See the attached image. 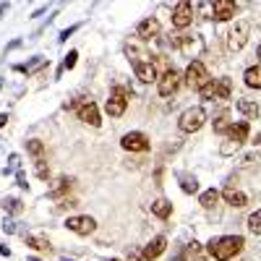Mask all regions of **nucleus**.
Listing matches in <instances>:
<instances>
[{
  "mask_svg": "<svg viewBox=\"0 0 261 261\" xmlns=\"http://www.w3.org/2000/svg\"><path fill=\"white\" fill-rule=\"evenodd\" d=\"M125 261H144V258H141V251H130Z\"/></svg>",
  "mask_w": 261,
  "mask_h": 261,
  "instance_id": "obj_39",
  "label": "nucleus"
},
{
  "mask_svg": "<svg viewBox=\"0 0 261 261\" xmlns=\"http://www.w3.org/2000/svg\"><path fill=\"white\" fill-rule=\"evenodd\" d=\"M172 47L180 50L186 58H199L204 53V39L196 37V34H175V39H172Z\"/></svg>",
  "mask_w": 261,
  "mask_h": 261,
  "instance_id": "obj_5",
  "label": "nucleus"
},
{
  "mask_svg": "<svg viewBox=\"0 0 261 261\" xmlns=\"http://www.w3.org/2000/svg\"><path fill=\"white\" fill-rule=\"evenodd\" d=\"M79 29H81V24H73V27H68V29H63V32H60V37H58V42H60V45H63V42L68 39L71 34H76Z\"/></svg>",
  "mask_w": 261,
  "mask_h": 261,
  "instance_id": "obj_35",
  "label": "nucleus"
},
{
  "mask_svg": "<svg viewBox=\"0 0 261 261\" xmlns=\"http://www.w3.org/2000/svg\"><path fill=\"white\" fill-rule=\"evenodd\" d=\"M251 144H256V146H258V144H261V134H258V136H256V139H253Z\"/></svg>",
  "mask_w": 261,
  "mask_h": 261,
  "instance_id": "obj_44",
  "label": "nucleus"
},
{
  "mask_svg": "<svg viewBox=\"0 0 261 261\" xmlns=\"http://www.w3.org/2000/svg\"><path fill=\"white\" fill-rule=\"evenodd\" d=\"M3 209H6L8 214H21V212H24V201H21V199H13V196H8V199L3 201Z\"/></svg>",
  "mask_w": 261,
  "mask_h": 261,
  "instance_id": "obj_30",
  "label": "nucleus"
},
{
  "mask_svg": "<svg viewBox=\"0 0 261 261\" xmlns=\"http://www.w3.org/2000/svg\"><path fill=\"white\" fill-rule=\"evenodd\" d=\"M34 165H37V167H34V170H37V178L47 180V178H50V167H47V160H42V162H34Z\"/></svg>",
  "mask_w": 261,
  "mask_h": 261,
  "instance_id": "obj_33",
  "label": "nucleus"
},
{
  "mask_svg": "<svg viewBox=\"0 0 261 261\" xmlns=\"http://www.w3.org/2000/svg\"><path fill=\"white\" fill-rule=\"evenodd\" d=\"M76 115H79V120H81V123L92 125V128H99V125H102L99 107H97V102H92V99H84V102L76 107Z\"/></svg>",
  "mask_w": 261,
  "mask_h": 261,
  "instance_id": "obj_9",
  "label": "nucleus"
},
{
  "mask_svg": "<svg viewBox=\"0 0 261 261\" xmlns=\"http://www.w3.org/2000/svg\"><path fill=\"white\" fill-rule=\"evenodd\" d=\"M206 123V110L204 107H188L183 110V115L178 118V128L183 134H196V130H201Z\"/></svg>",
  "mask_w": 261,
  "mask_h": 261,
  "instance_id": "obj_3",
  "label": "nucleus"
},
{
  "mask_svg": "<svg viewBox=\"0 0 261 261\" xmlns=\"http://www.w3.org/2000/svg\"><path fill=\"white\" fill-rule=\"evenodd\" d=\"M160 32H162V24H160L154 16H149V18H144V21H139V24H136V37L144 39V42L157 39Z\"/></svg>",
  "mask_w": 261,
  "mask_h": 261,
  "instance_id": "obj_12",
  "label": "nucleus"
},
{
  "mask_svg": "<svg viewBox=\"0 0 261 261\" xmlns=\"http://www.w3.org/2000/svg\"><path fill=\"white\" fill-rule=\"evenodd\" d=\"M258 65H261V45H258Z\"/></svg>",
  "mask_w": 261,
  "mask_h": 261,
  "instance_id": "obj_47",
  "label": "nucleus"
},
{
  "mask_svg": "<svg viewBox=\"0 0 261 261\" xmlns=\"http://www.w3.org/2000/svg\"><path fill=\"white\" fill-rule=\"evenodd\" d=\"M253 162H256V157H253V154H246V157H241V165H246V167H248V165H253Z\"/></svg>",
  "mask_w": 261,
  "mask_h": 261,
  "instance_id": "obj_40",
  "label": "nucleus"
},
{
  "mask_svg": "<svg viewBox=\"0 0 261 261\" xmlns=\"http://www.w3.org/2000/svg\"><path fill=\"white\" fill-rule=\"evenodd\" d=\"M243 84L248 89H261V65H248L246 73H243Z\"/></svg>",
  "mask_w": 261,
  "mask_h": 261,
  "instance_id": "obj_23",
  "label": "nucleus"
},
{
  "mask_svg": "<svg viewBox=\"0 0 261 261\" xmlns=\"http://www.w3.org/2000/svg\"><path fill=\"white\" fill-rule=\"evenodd\" d=\"M199 94H201V99H214V79H212V81H206V84L201 86Z\"/></svg>",
  "mask_w": 261,
  "mask_h": 261,
  "instance_id": "obj_34",
  "label": "nucleus"
},
{
  "mask_svg": "<svg viewBox=\"0 0 261 261\" xmlns=\"http://www.w3.org/2000/svg\"><path fill=\"white\" fill-rule=\"evenodd\" d=\"M220 199H225V201H227L230 206H235V209H241V206L248 204V196H246L243 191L232 188V186H225V191L220 193Z\"/></svg>",
  "mask_w": 261,
  "mask_h": 261,
  "instance_id": "obj_18",
  "label": "nucleus"
},
{
  "mask_svg": "<svg viewBox=\"0 0 261 261\" xmlns=\"http://www.w3.org/2000/svg\"><path fill=\"white\" fill-rule=\"evenodd\" d=\"M134 73H136V79H139L141 84H151V81L160 79V76H157V65L151 63V58H149V60L134 63Z\"/></svg>",
  "mask_w": 261,
  "mask_h": 261,
  "instance_id": "obj_14",
  "label": "nucleus"
},
{
  "mask_svg": "<svg viewBox=\"0 0 261 261\" xmlns=\"http://www.w3.org/2000/svg\"><path fill=\"white\" fill-rule=\"evenodd\" d=\"M60 261H73V258H68V256H63V258H60Z\"/></svg>",
  "mask_w": 261,
  "mask_h": 261,
  "instance_id": "obj_48",
  "label": "nucleus"
},
{
  "mask_svg": "<svg viewBox=\"0 0 261 261\" xmlns=\"http://www.w3.org/2000/svg\"><path fill=\"white\" fill-rule=\"evenodd\" d=\"M183 79H186V84L191 86V89H196V92H199L206 81H212V76H209V71H206V65H204L201 60H191Z\"/></svg>",
  "mask_w": 261,
  "mask_h": 261,
  "instance_id": "obj_6",
  "label": "nucleus"
},
{
  "mask_svg": "<svg viewBox=\"0 0 261 261\" xmlns=\"http://www.w3.org/2000/svg\"><path fill=\"white\" fill-rule=\"evenodd\" d=\"M180 84H183V76L175 71V68H167L160 79H157V89L162 97H172L178 89H180Z\"/></svg>",
  "mask_w": 261,
  "mask_h": 261,
  "instance_id": "obj_7",
  "label": "nucleus"
},
{
  "mask_svg": "<svg viewBox=\"0 0 261 261\" xmlns=\"http://www.w3.org/2000/svg\"><path fill=\"white\" fill-rule=\"evenodd\" d=\"M151 214H154L157 220H170L172 217V201H167V199L151 201Z\"/></svg>",
  "mask_w": 261,
  "mask_h": 261,
  "instance_id": "obj_25",
  "label": "nucleus"
},
{
  "mask_svg": "<svg viewBox=\"0 0 261 261\" xmlns=\"http://www.w3.org/2000/svg\"><path fill=\"white\" fill-rule=\"evenodd\" d=\"M235 3L232 0H212V18L214 21H230L235 16Z\"/></svg>",
  "mask_w": 261,
  "mask_h": 261,
  "instance_id": "obj_15",
  "label": "nucleus"
},
{
  "mask_svg": "<svg viewBox=\"0 0 261 261\" xmlns=\"http://www.w3.org/2000/svg\"><path fill=\"white\" fill-rule=\"evenodd\" d=\"M165 248H167V238L165 235H154L151 241L141 248V258L144 261H154V258H160L162 253H165Z\"/></svg>",
  "mask_w": 261,
  "mask_h": 261,
  "instance_id": "obj_13",
  "label": "nucleus"
},
{
  "mask_svg": "<svg viewBox=\"0 0 261 261\" xmlns=\"http://www.w3.org/2000/svg\"><path fill=\"white\" fill-rule=\"evenodd\" d=\"M217 201H220V191H217V188H206V191L199 196V204H201L204 209H214Z\"/></svg>",
  "mask_w": 261,
  "mask_h": 261,
  "instance_id": "obj_26",
  "label": "nucleus"
},
{
  "mask_svg": "<svg viewBox=\"0 0 261 261\" xmlns=\"http://www.w3.org/2000/svg\"><path fill=\"white\" fill-rule=\"evenodd\" d=\"M191 24H193V6L188 0H180V3H175V8H172V27L188 29Z\"/></svg>",
  "mask_w": 261,
  "mask_h": 261,
  "instance_id": "obj_11",
  "label": "nucleus"
},
{
  "mask_svg": "<svg viewBox=\"0 0 261 261\" xmlns=\"http://www.w3.org/2000/svg\"><path fill=\"white\" fill-rule=\"evenodd\" d=\"M27 261H42V258H37V256H29V258H27Z\"/></svg>",
  "mask_w": 261,
  "mask_h": 261,
  "instance_id": "obj_46",
  "label": "nucleus"
},
{
  "mask_svg": "<svg viewBox=\"0 0 261 261\" xmlns=\"http://www.w3.org/2000/svg\"><path fill=\"white\" fill-rule=\"evenodd\" d=\"M16 186H18V188H24V191H29V183H27V175H24V172H21V170L16 172Z\"/></svg>",
  "mask_w": 261,
  "mask_h": 261,
  "instance_id": "obj_37",
  "label": "nucleus"
},
{
  "mask_svg": "<svg viewBox=\"0 0 261 261\" xmlns=\"http://www.w3.org/2000/svg\"><path fill=\"white\" fill-rule=\"evenodd\" d=\"M248 37H251V24L248 21H235L232 29L227 32V50L230 53H241L248 45Z\"/></svg>",
  "mask_w": 261,
  "mask_h": 261,
  "instance_id": "obj_4",
  "label": "nucleus"
},
{
  "mask_svg": "<svg viewBox=\"0 0 261 261\" xmlns=\"http://www.w3.org/2000/svg\"><path fill=\"white\" fill-rule=\"evenodd\" d=\"M235 107H238V113L246 115L248 120H256L261 115V107L256 105V99H248V97H241V99L235 102Z\"/></svg>",
  "mask_w": 261,
  "mask_h": 261,
  "instance_id": "obj_19",
  "label": "nucleus"
},
{
  "mask_svg": "<svg viewBox=\"0 0 261 261\" xmlns=\"http://www.w3.org/2000/svg\"><path fill=\"white\" fill-rule=\"evenodd\" d=\"M24 243L37 253H47V256L53 253V246H50V241L45 235H24Z\"/></svg>",
  "mask_w": 261,
  "mask_h": 261,
  "instance_id": "obj_20",
  "label": "nucleus"
},
{
  "mask_svg": "<svg viewBox=\"0 0 261 261\" xmlns=\"http://www.w3.org/2000/svg\"><path fill=\"white\" fill-rule=\"evenodd\" d=\"M248 134H251V125L246 123V120H238V123H232L230 125V130H227V141H235V144H246L248 141Z\"/></svg>",
  "mask_w": 261,
  "mask_h": 261,
  "instance_id": "obj_16",
  "label": "nucleus"
},
{
  "mask_svg": "<svg viewBox=\"0 0 261 261\" xmlns=\"http://www.w3.org/2000/svg\"><path fill=\"white\" fill-rule=\"evenodd\" d=\"M13 170H18V154H11V157H8V167H6L3 172L8 175V172H13Z\"/></svg>",
  "mask_w": 261,
  "mask_h": 261,
  "instance_id": "obj_36",
  "label": "nucleus"
},
{
  "mask_svg": "<svg viewBox=\"0 0 261 261\" xmlns=\"http://www.w3.org/2000/svg\"><path fill=\"white\" fill-rule=\"evenodd\" d=\"M27 151L34 157V162L45 160V144H42L39 139H29V141H27Z\"/></svg>",
  "mask_w": 261,
  "mask_h": 261,
  "instance_id": "obj_27",
  "label": "nucleus"
},
{
  "mask_svg": "<svg viewBox=\"0 0 261 261\" xmlns=\"http://www.w3.org/2000/svg\"><path fill=\"white\" fill-rule=\"evenodd\" d=\"M0 253H3V256H11V248L3 243V246H0Z\"/></svg>",
  "mask_w": 261,
  "mask_h": 261,
  "instance_id": "obj_42",
  "label": "nucleus"
},
{
  "mask_svg": "<svg viewBox=\"0 0 261 261\" xmlns=\"http://www.w3.org/2000/svg\"><path fill=\"white\" fill-rule=\"evenodd\" d=\"M128 99H130L128 89H125V86H120V84H115L113 89H110V97H107V102H105V113L110 115V118H120L128 110Z\"/></svg>",
  "mask_w": 261,
  "mask_h": 261,
  "instance_id": "obj_2",
  "label": "nucleus"
},
{
  "mask_svg": "<svg viewBox=\"0 0 261 261\" xmlns=\"http://www.w3.org/2000/svg\"><path fill=\"white\" fill-rule=\"evenodd\" d=\"M50 65V60L47 58H42V55H34L29 63H18V65H13V68L18 71V73H27V76H34L37 71H42V68H47Z\"/></svg>",
  "mask_w": 261,
  "mask_h": 261,
  "instance_id": "obj_17",
  "label": "nucleus"
},
{
  "mask_svg": "<svg viewBox=\"0 0 261 261\" xmlns=\"http://www.w3.org/2000/svg\"><path fill=\"white\" fill-rule=\"evenodd\" d=\"M3 232L6 235H13L16 232V222L13 220H3Z\"/></svg>",
  "mask_w": 261,
  "mask_h": 261,
  "instance_id": "obj_38",
  "label": "nucleus"
},
{
  "mask_svg": "<svg viewBox=\"0 0 261 261\" xmlns=\"http://www.w3.org/2000/svg\"><path fill=\"white\" fill-rule=\"evenodd\" d=\"M6 123H8V115H6V113H3V115H0V128H3V125H6Z\"/></svg>",
  "mask_w": 261,
  "mask_h": 261,
  "instance_id": "obj_43",
  "label": "nucleus"
},
{
  "mask_svg": "<svg viewBox=\"0 0 261 261\" xmlns=\"http://www.w3.org/2000/svg\"><path fill=\"white\" fill-rule=\"evenodd\" d=\"M243 246H246L243 235H220V238H212V241L206 243V251L217 261H232L243 251Z\"/></svg>",
  "mask_w": 261,
  "mask_h": 261,
  "instance_id": "obj_1",
  "label": "nucleus"
},
{
  "mask_svg": "<svg viewBox=\"0 0 261 261\" xmlns=\"http://www.w3.org/2000/svg\"><path fill=\"white\" fill-rule=\"evenodd\" d=\"M107 261H120V258H107Z\"/></svg>",
  "mask_w": 261,
  "mask_h": 261,
  "instance_id": "obj_49",
  "label": "nucleus"
},
{
  "mask_svg": "<svg viewBox=\"0 0 261 261\" xmlns=\"http://www.w3.org/2000/svg\"><path fill=\"white\" fill-rule=\"evenodd\" d=\"M246 227H248V232H253V235H261V209H256V212H251V214H248Z\"/></svg>",
  "mask_w": 261,
  "mask_h": 261,
  "instance_id": "obj_29",
  "label": "nucleus"
},
{
  "mask_svg": "<svg viewBox=\"0 0 261 261\" xmlns=\"http://www.w3.org/2000/svg\"><path fill=\"white\" fill-rule=\"evenodd\" d=\"M178 183H180V191L188 196L199 193V180H196L193 172H178Z\"/></svg>",
  "mask_w": 261,
  "mask_h": 261,
  "instance_id": "obj_21",
  "label": "nucleus"
},
{
  "mask_svg": "<svg viewBox=\"0 0 261 261\" xmlns=\"http://www.w3.org/2000/svg\"><path fill=\"white\" fill-rule=\"evenodd\" d=\"M18 47H21V39H13V42H11V45L6 47V53H11V50H18Z\"/></svg>",
  "mask_w": 261,
  "mask_h": 261,
  "instance_id": "obj_41",
  "label": "nucleus"
},
{
  "mask_svg": "<svg viewBox=\"0 0 261 261\" xmlns=\"http://www.w3.org/2000/svg\"><path fill=\"white\" fill-rule=\"evenodd\" d=\"M120 146L125 149V151H149V136L146 134H141V130H128V134H123V139H120Z\"/></svg>",
  "mask_w": 261,
  "mask_h": 261,
  "instance_id": "obj_10",
  "label": "nucleus"
},
{
  "mask_svg": "<svg viewBox=\"0 0 261 261\" xmlns=\"http://www.w3.org/2000/svg\"><path fill=\"white\" fill-rule=\"evenodd\" d=\"M6 11H8V3H6V6H0V16H3Z\"/></svg>",
  "mask_w": 261,
  "mask_h": 261,
  "instance_id": "obj_45",
  "label": "nucleus"
},
{
  "mask_svg": "<svg viewBox=\"0 0 261 261\" xmlns=\"http://www.w3.org/2000/svg\"><path fill=\"white\" fill-rule=\"evenodd\" d=\"M232 97V81L227 76L214 79V99H230Z\"/></svg>",
  "mask_w": 261,
  "mask_h": 261,
  "instance_id": "obj_22",
  "label": "nucleus"
},
{
  "mask_svg": "<svg viewBox=\"0 0 261 261\" xmlns=\"http://www.w3.org/2000/svg\"><path fill=\"white\" fill-rule=\"evenodd\" d=\"M71 186H73V180H71V178L60 175V178L55 180V186L47 191V199H60V196H65V193L71 191Z\"/></svg>",
  "mask_w": 261,
  "mask_h": 261,
  "instance_id": "obj_24",
  "label": "nucleus"
},
{
  "mask_svg": "<svg viewBox=\"0 0 261 261\" xmlns=\"http://www.w3.org/2000/svg\"><path fill=\"white\" fill-rule=\"evenodd\" d=\"M235 151H241V144H235V141H225V144H220V154H222V157H232Z\"/></svg>",
  "mask_w": 261,
  "mask_h": 261,
  "instance_id": "obj_32",
  "label": "nucleus"
},
{
  "mask_svg": "<svg viewBox=\"0 0 261 261\" xmlns=\"http://www.w3.org/2000/svg\"><path fill=\"white\" fill-rule=\"evenodd\" d=\"M65 227H68L71 232H76V235H92L97 230V220L89 217V214H73V217L65 220Z\"/></svg>",
  "mask_w": 261,
  "mask_h": 261,
  "instance_id": "obj_8",
  "label": "nucleus"
},
{
  "mask_svg": "<svg viewBox=\"0 0 261 261\" xmlns=\"http://www.w3.org/2000/svg\"><path fill=\"white\" fill-rule=\"evenodd\" d=\"M230 125H232V120H230V113H220L214 118V134H227L230 130Z\"/></svg>",
  "mask_w": 261,
  "mask_h": 261,
  "instance_id": "obj_28",
  "label": "nucleus"
},
{
  "mask_svg": "<svg viewBox=\"0 0 261 261\" xmlns=\"http://www.w3.org/2000/svg\"><path fill=\"white\" fill-rule=\"evenodd\" d=\"M76 60H79V53H76V50H71L68 55L63 58V65H60V71H58V76H63L65 71H71L73 65H76Z\"/></svg>",
  "mask_w": 261,
  "mask_h": 261,
  "instance_id": "obj_31",
  "label": "nucleus"
}]
</instances>
